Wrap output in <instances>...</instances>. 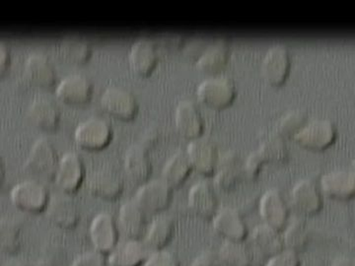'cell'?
Masks as SVG:
<instances>
[{"label":"cell","mask_w":355,"mask_h":266,"mask_svg":"<svg viewBox=\"0 0 355 266\" xmlns=\"http://www.w3.org/2000/svg\"><path fill=\"white\" fill-rule=\"evenodd\" d=\"M212 228L223 241L244 242L249 232L246 221L239 209L226 206L217 210L212 217Z\"/></svg>","instance_id":"cell-7"},{"label":"cell","mask_w":355,"mask_h":266,"mask_svg":"<svg viewBox=\"0 0 355 266\" xmlns=\"http://www.w3.org/2000/svg\"><path fill=\"white\" fill-rule=\"evenodd\" d=\"M190 266H222L219 260L217 253L214 251H203L196 256L195 260L191 263Z\"/></svg>","instance_id":"cell-43"},{"label":"cell","mask_w":355,"mask_h":266,"mask_svg":"<svg viewBox=\"0 0 355 266\" xmlns=\"http://www.w3.org/2000/svg\"><path fill=\"white\" fill-rule=\"evenodd\" d=\"M123 170L128 181L132 184L146 183L153 174V162L148 149L139 143L130 146L123 159Z\"/></svg>","instance_id":"cell-20"},{"label":"cell","mask_w":355,"mask_h":266,"mask_svg":"<svg viewBox=\"0 0 355 266\" xmlns=\"http://www.w3.org/2000/svg\"><path fill=\"white\" fill-rule=\"evenodd\" d=\"M103 109L114 118L130 121L139 111V104L132 92L121 87L107 88L101 97Z\"/></svg>","instance_id":"cell-16"},{"label":"cell","mask_w":355,"mask_h":266,"mask_svg":"<svg viewBox=\"0 0 355 266\" xmlns=\"http://www.w3.org/2000/svg\"><path fill=\"white\" fill-rule=\"evenodd\" d=\"M65 256L67 254L62 242L58 240L51 239L44 242L35 266H62Z\"/></svg>","instance_id":"cell-38"},{"label":"cell","mask_w":355,"mask_h":266,"mask_svg":"<svg viewBox=\"0 0 355 266\" xmlns=\"http://www.w3.org/2000/svg\"><path fill=\"white\" fill-rule=\"evenodd\" d=\"M87 190L91 195L104 200H116L123 190V181L118 170L104 166L88 177Z\"/></svg>","instance_id":"cell-11"},{"label":"cell","mask_w":355,"mask_h":266,"mask_svg":"<svg viewBox=\"0 0 355 266\" xmlns=\"http://www.w3.org/2000/svg\"><path fill=\"white\" fill-rule=\"evenodd\" d=\"M236 85L232 79L224 76L210 77L198 85L197 94L200 101L211 109H220L234 101Z\"/></svg>","instance_id":"cell-3"},{"label":"cell","mask_w":355,"mask_h":266,"mask_svg":"<svg viewBox=\"0 0 355 266\" xmlns=\"http://www.w3.org/2000/svg\"><path fill=\"white\" fill-rule=\"evenodd\" d=\"M172 191V188L162 179L147 181L140 184L133 200L146 214L157 215L169 207Z\"/></svg>","instance_id":"cell-4"},{"label":"cell","mask_w":355,"mask_h":266,"mask_svg":"<svg viewBox=\"0 0 355 266\" xmlns=\"http://www.w3.org/2000/svg\"><path fill=\"white\" fill-rule=\"evenodd\" d=\"M291 204L303 218L319 213L323 207V197L316 181L312 179H299L292 186Z\"/></svg>","instance_id":"cell-5"},{"label":"cell","mask_w":355,"mask_h":266,"mask_svg":"<svg viewBox=\"0 0 355 266\" xmlns=\"http://www.w3.org/2000/svg\"><path fill=\"white\" fill-rule=\"evenodd\" d=\"M301 260L299 254L295 251H289L284 249L279 253L273 254L270 258H266L265 265L263 266H300Z\"/></svg>","instance_id":"cell-41"},{"label":"cell","mask_w":355,"mask_h":266,"mask_svg":"<svg viewBox=\"0 0 355 266\" xmlns=\"http://www.w3.org/2000/svg\"><path fill=\"white\" fill-rule=\"evenodd\" d=\"M330 266H355L354 258L347 256H338L334 258Z\"/></svg>","instance_id":"cell-47"},{"label":"cell","mask_w":355,"mask_h":266,"mask_svg":"<svg viewBox=\"0 0 355 266\" xmlns=\"http://www.w3.org/2000/svg\"><path fill=\"white\" fill-rule=\"evenodd\" d=\"M157 43L153 39L142 37L132 44L128 60L132 71L139 76H148L158 62Z\"/></svg>","instance_id":"cell-21"},{"label":"cell","mask_w":355,"mask_h":266,"mask_svg":"<svg viewBox=\"0 0 355 266\" xmlns=\"http://www.w3.org/2000/svg\"><path fill=\"white\" fill-rule=\"evenodd\" d=\"M186 152L190 159L193 170L205 177L212 176L214 174L219 156L214 140L207 136H200L191 140Z\"/></svg>","instance_id":"cell-10"},{"label":"cell","mask_w":355,"mask_h":266,"mask_svg":"<svg viewBox=\"0 0 355 266\" xmlns=\"http://www.w3.org/2000/svg\"><path fill=\"white\" fill-rule=\"evenodd\" d=\"M228 44L223 39H218L216 43L210 44L197 60V67L205 73H218L227 64L229 60Z\"/></svg>","instance_id":"cell-31"},{"label":"cell","mask_w":355,"mask_h":266,"mask_svg":"<svg viewBox=\"0 0 355 266\" xmlns=\"http://www.w3.org/2000/svg\"><path fill=\"white\" fill-rule=\"evenodd\" d=\"M142 266H181L176 256L171 251H154L149 253Z\"/></svg>","instance_id":"cell-40"},{"label":"cell","mask_w":355,"mask_h":266,"mask_svg":"<svg viewBox=\"0 0 355 266\" xmlns=\"http://www.w3.org/2000/svg\"><path fill=\"white\" fill-rule=\"evenodd\" d=\"M1 266H29L24 260H18V258H10V260L4 261Z\"/></svg>","instance_id":"cell-48"},{"label":"cell","mask_w":355,"mask_h":266,"mask_svg":"<svg viewBox=\"0 0 355 266\" xmlns=\"http://www.w3.org/2000/svg\"><path fill=\"white\" fill-rule=\"evenodd\" d=\"M188 209L193 215L210 220L218 209L216 188L207 181H198L191 186L188 193Z\"/></svg>","instance_id":"cell-17"},{"label":"cell","mask_w":355,"mask_h":266,"mask_svg":"<svg viewBox=\"0 0 355 266\" xmlns=\"http://www.w3.org/2000/svg\"><path fill=\"white\" fill-rule=\"evenodd\" d=\"M322 195L331 200L345 202L352 200L355 193V176L352 170H334L324 174L320 179Z\"/></svg>","instance_id":"cell-18"},{"label":"cell","mask_w":355,"mask_h":266,"mask_svg":"<svg viewBox=\"0 0 355 266\" xmlns=\"http://www.w3.org/2000/svg\"><path fill=\"white\" fill-rule=\"evenodd\" d=\"M23 225L14 217L0 220V249L6 256H15L22 247Z\"/></svg>","instance_id":"cell-33"},{"label":"cell","mask_w":355,"mask_h":266,"mask_svg":"<svg viewBox=\"0 0 355 266\" xmlns=\"http://www.w3.org/2000/svg\"><path fill=\"white\" fill-rule=\"evenodd\" d=\"M217 256L222 266H253L254 263L253 251L244 242L223 241Z\"/></svg>","instance_id":"cell-34"},{"label":"cell","mask_w":355,"mask_h":266,"mask_svg":"<svg viewBox=\"0 0 355 266\" xmlns=\"http://www.w3.org/2000/svg\"><path fill=\"white\" fill-rule=\"evenodd\" d=\"M175 123L184 139L193 140L202 136V114L193 102L184 100L179 103L175 112Z\"/></svg>","instance_id":"cell-24"},{"label":"cell","mask_w":355,"mask_h":266,"mask_svg":"<svg viewBox=\"0 0 355 266\" xmlns=\"http://www.w3.org/2000/svg\"><path fill=\"white\" fill-rule=\"evenodd\" d=\"M259 212L263 223L279 232L288 223V204L284 193L277 188H270L263 193L259 202Z\"/></svg>","instance_id":"cell-12"},{"label":"cell","mask_w":355,"mask_h":266,"mask_svg":"<svg viewBox=\"0 0 355 266\" xmlns=\"http://www.w3.org/2000/svg\"><path fill=\"white\" fill-rule=\"evenodd\" d=\"M183 36L180 34H175V33H164L159 38V43L165 48H170V50L180 48L183 44Z\"/></svg>","instance_id":"cell-44"},{"label":"cell","mask_w":355,"mask_h":266,"mask_svg":"<svg viewBox=\"0 0 355 266\" xmlns=\"http://www.w3.org/2000/svg\"><path fill=\"white\" fill-rule=\"evenodd\" d=\"M214 176V186L217 190L223 193L235 190L243 179L239 154L230 150L219 158Z\"/></svg>","instance_id":"cell-22"},{"label":"cell","mask_w":355,"mask_h":266,"mask_svg":"<svg viewBox=\"0 0 355 266\" xmlns=\"http://www.w3.org/2000/svg\"><path fill=\"white\" fill-rule=\"evenodd\" d=\"M89 237L95 251L109 254L119 241V231L114 216L109 212L97 214L89 226Z\"/></svg>","instance_id":"cell-15"},{"label":"cell","mask_w":355,"mask_h":266,"mask_svg":"<svg viewBox=\"0 0 355 266\" xmlns=\"http://www.w3.org/2000/svg\"><path fill=\"white\" fill-rule=\"evenodd\" d=\"M282 232L284 247L289 251L301 253L309 244V228L303 217H299L287 223Z\"/></svg>","instance_id":"cell-36"},{"label":"cell","mask_w":355,"mask_h":266,"mask_svg":"<svg viewBox=\"0 0 355 266\" xmlns=\"http://www.w3.org/2000/svg\"><path fill=\"white\" fill-rule=\"evenodd\" d=\"M250 247L263 258H268L284 249L282 232L265 223L254 226L249 235Z\"/></svg>","instance_id":"cell-26"},{"label":"cell","mask_w":355,"mask_h":266,"mask_svg":"<svg viewBox=\"0 0 355 266\" xmlns=\"http://www.w3.org/2000/svg\"><path fill=\"white\" fill-rule=\"evenodd\" d=\"M85 176L83 159L77 153H65L58 162L55 181L60 193L73 195L78 190Z\"/></svg>","instance_id":"cell-14"},{"label":"cell","mask_w":355,"mask_h":266,"mask_svg":"<svg viewBox=\"0 0 355 266\" xmlns=\"http://www.w3.org/2000/svg\"><path fill=\"white\" fill-rule=\"evenodd\" d=\"M113 136V130L106 121L90 118L79 123L74 132L77 145L85 150H100L108 145Z\"/></svg>","instance_id":"cell-8"},{"label":"cell","mask_w":355,"mask_h":266,"mask_svg":"<svg viewBox=\"0 0 355 266\" xmlns=\"http://www.w3.org/2000/svg\"><path fill=\"white\" fill-rule=\"evenodd\" d=\"M307 121V116L300 109H293L288 112L279 118L275 125V132L282 135L284 139L292 137L296 134L304 125Z\"/></svg>","instance_id":"cell-37"},{"label":"cell","mask_w":355,"mask_h":266,"mask_svg":"<svg viewBox=\"0 0 355 266\" xmlns=\"http://www.w3.org/2000/svg\"><path fill=\"white\" fill-rule=\"evenodd\" d=\"M291 51L284 44H277L270 48L261 62V73L266 83L280 86L286 82L291 71Z\"/></svg>","instance_id":"cell-9"},{"label":"cell","mask_w":355,"mask_h":266,"mask_svg":"<svg viewBox=\"0 0 355 266\" xmlns=\"http://www.w3.org/2000/svg\"><path fill=\"white\" fill-rule=\"evenodd\" d=\"M191 171L193 167L186 151L178 150L166 161L161 176L162 181L174 190L183 186Z\"/></svg>","instance_id":"cell-30"},{"label":"cell","mask_w":355,"mask_h":266,"mask_svg":"<svg viewBox=\"0 0 355 266\" xmlns=\"http://www.w3.org/2000/svg\"><path fill=\"white\" fill-rule=\"evenodd\" d=\"M60 57L70 64H81L87 62L91 55L90 44L79 34H67L60 39L58 44Z\"/></svg>","instance_id":"cell-32"},{"label":"cell","mask_w":355,"mask_h":266,"mask_svg":"<svg viewBox=\"0 0 355 266\" xmlns=\"http://www.w3.org/2000/svg\"><path fill=\"white\" fill-rule=\"evenodd\" d=\"M149 253L144 242L127 239L116 244L107 260L109 266H140L144 265Z\"/></svg>","instance_id":"cell-25"},{"label":"cell","mask_w":355,"mask_h":266,"mask_svg":"<svg viewBox=\"0 0 355 266\" xmlns=\"http://www.w3.org/2000/svg\"><path fill=\"white\" fill-rule=\"evenodd\" d=\"M119 226L127 239L139 240L146 227V213L135 200H128L119 210Z\"/></svg>","instance_id":"cell-27"},{"label":"cell","mask_w":355,"mask_h":266,"mask_svg":"<svg viewBox=\"0 0 355 266\" xmlns=\"http://www.w3.org/2000/svg\"><path fill=\"white\" fill-rule=\"evenodd\" d=\"M50 195L43 184L34 179L21 181L14 186L10 200L14 206L28 213H40L46 210Z\"/></svg>","instance_id":"cell-1"},{"label":"cell","mask_w":355,"mask_h":266,"mask_svg":"<svg viewBox=\"0 0 355 266\" xmlns=\"http://www.w3.org/2000/svg\"><path fill=\"white\" fill-rule=\"evenodd\" d=\"M55 93L58 99L67 104L83 105L92 97L93 84L83 74H71L60 81Z\"/></svg>","instance_id":"cell-23"},{"label":"cell","mask_w":355,"mask_h":266,"mask_svg":"<svg viewBox=\"0 0 355 266\" xmlns=\"http://www.w3.org/2000/svg\"><path fill=\"white\" fill-rule=\"evenodd\" d=\"M159 139H160V132H159L157 128L151 127L147 128L146 132H144L139 144L149 150L158 143Z\"/></svg>","instance_id":"cell-45"},{"label":"cell","mask_w":355,"mask_h":266,"mask_svg":"<svg viewBox=\"0 0 355 266\" xmlns=\"http://www.w3.org/2000/svg\"><path fill=\"white\" fill-rule=\"evenodd\" d=\"M46 217L55 227L71 230L80 219V210L71 195L60 193L50 198L46 209Z\"/></svg>","instance_id":"cell-13"},{"label":"cell","mask_w":355,"mask_h":266,"mask_svg":"<svg viewBox=\"0 0 355 266\" xmlns=\"http://www.w3.org/2000/svg\"><path fill=\"white\" fill-rule=\"evenodd\" d=\"M57 80V72L50 58L42 53H33L26 60L22 82L26 85L48 88Z\"/></svg>","instance_id":"cell-19"},{"label":"cell","mask_w":355,"mask_h":266,"mask_svg":"<svg viewBox=\"0 0 355 266\" xmlns=\"http://www.w3.org/2000/svg\"><path fill=\"white\" fill-rule=\"evenodd\" d=\"M28 116L37 127L43 130H53L60 123V111L53 100L40 97L30 105Z\"/></svg>","instance_id":"cell-29"},{"label":"cell","mask_w":355,"mask_h":266,"mask_svg":"<svg viewBox=\"0 0 355 266\" xmlns=\"http://www.w3.org/2000/svg\"><path fill=\"white\" fill-rule=\"evenodd\" d=\"M57 149L46 137H40L31 147L24 169L34 176L55 177L58 165Z\"/></svg>","instance_id":"cell-2"},{"label":"cell","mask_w":355,"mask_h":266,"mask_svg":"<svg viewBox=\"0 0 355 266\" xmlns=\"http://www.w3.org/2000/svg\"><path fill=\"white\" fill-rule=\"evenodd\" d=\"M174 233V218L168 214H157L147 229L144 244L150 253L164 249L171 241Z\"/></svg>","instance_id":"cell-28"},{"label":"cell","mask_w":355,"mask_h":266,"mask_svg":"<svg viewBox=\"0 0 355 266\" xmlns=\"http://www.w3.org/2000/svg\"><path fill=\"white\" fill-rule=\"evenodd\" d=\"M265 164H284L288 159L289 149L286 140L279 133H268L257 149Z\"/></svg>","instance_id":"cell-35"},{"label":"cell","mask_w":355,"mask_h":266,"mask_svg":"<svg viewBox=\"0 0 355 266\" xmlns=\"http://www.w3.org/2000/svg\"><path fill=\"white\" fill-rule=\"evenodd\" d=\"M336 128L328 120H316L306 123L293 136L294 141L308 150L321 151L335 142Z\"/></svg>","instance_id":"cell-6"},{"label":"cell","mask_w":355,"mask_h":266,"mask_svg":"<svg viewBox=\"0 0 355 266\" xmlns=\"http://www.w3.org/2000/svg\"><path fill=\"white\" fill-rule=\"evenodd\" d=\"M11 51L6 43L0 44V71L3 74L10 65Z\"/></svg>","instance_id":"cell-46"},{"label":"cell","mask_w":355,"mask_h":266,"mask_svg":"<svg viewBox=\"0 0 355 266\" xmlns=\"http://www.w3.org/2000/svg\"><path fill=\"white\" fill-rule=\"evenodd\" d=\"M71 266H109L105 254L97 251H86L77 256Z\"/></svg>","instance_id":"cell-42"},{"label":"cell","mask_w":355,"mask_h":266,"mask_svg":"<svg viewBox=\"0 0 355 266\" xmlns=\"http://www.w3.org/2000/svg\"><path fill=\"white\" fill-rule=\"evenodd\" d=\"M265 165L258 151L254 150L249 154L242 166V177L246 181H254L260 174L261 168Z\"/></svg>","instance_id":"cell-39"}]
</instances>
